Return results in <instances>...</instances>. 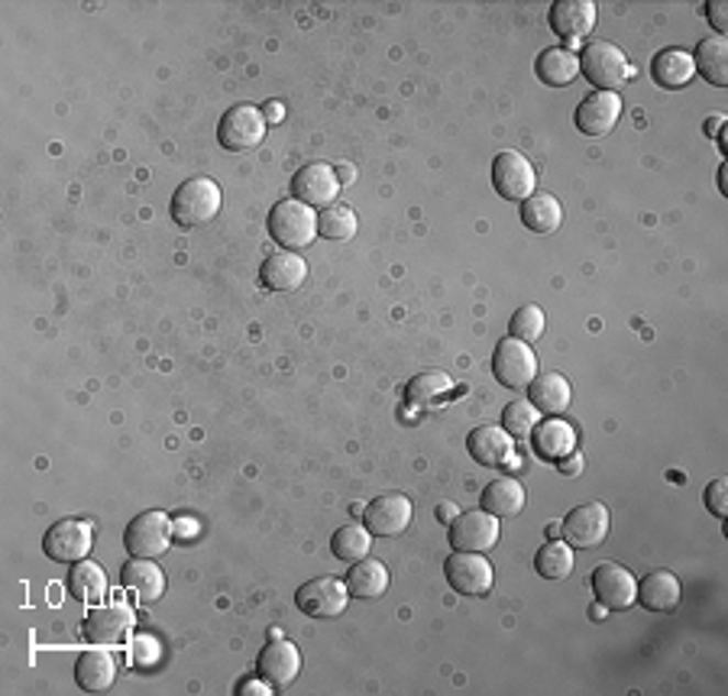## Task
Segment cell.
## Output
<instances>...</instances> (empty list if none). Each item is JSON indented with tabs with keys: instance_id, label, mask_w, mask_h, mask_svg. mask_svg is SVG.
I'll return each instance as SVG.
<instances>
[{
	"instance_id": "obj_47",
	"label": "cell",
	"mask_w": 728,
	"mask_h": 696,
	"mask_svg": "<svg viewBox=\"0 0 728 696\" xmlns=\"http://www.w3.org/2000/svg\"><path fill=\"white\" fill-rule=\"evenodd\" d=\"M723 123H726V114H713L709 126H706V133H709L713 140H719V130H723Z\"/></svg>"
},
{
	"instance_id": "obj_9",
	"label": "cell",
	"mask_w": 728,
	"mask_h": 696,
	"mask_svg": "<svg viewBox=\"0 0 728 696\" xmlns=\"http://www.w3.org/2000/svg\"><path fill=\"white\" fill-rule=\"evenodd\" d=\"M346 603H350V589H346V583L337 581V577H318V581L301 583L298 593H295V606L305 616H315V619H337V616H343Z\"/></svg>"
},
{
	"instance_id": "obj_31",
	"label": "cell",
	"mask_w": 728,
	"mask_h": 696,
	"mask_svg": "<svg viewBox=\"0 0 728 696\" xmlns=\"http://www.w3.org/2000/svg\"><path fill=\"white\" fill-rule=\"evenodd\" d=\"M450 393H453V379H450L448 373L431 369V373H418V376L408 383L405 399H408V406L411 408H431L448 402Z\"/></svg>"
},
{
	"instance_id": "obj_11",
	"label": "cell",
	"mask_w": 728,
	"mask_h": 696,
	"mask_svg": "<svg viewBox=\"0 0 728 696\" xmlns=\"http://www.w3.org/2000/svg\"><path fill=\"white\" fill-rule=\"evenodd\" d=\"M563 541L576 551L599 548L609 534V509L603 502H583L563 519Z\"/></svg>"
},
{
	"instance_id": "obj_2",
	"label": "cell",
	"mask_w": 728,
	"mask_h": 696,
	"mask_svg": "<svg viewBox=\"0 0 728 696\" xmlns=\"http://www.w3.org/2000/svg\"><path fill=\"white\" fill-rule=\"evenodd\" d=\"M269 233L285 250L311 246L318 236V214H315V208H308L298 198H282L269 211Z\"/></svg>"
},
{
	"instance_id": "obj_36",
	"label": "cell",
	"mask_w": 728,
	"mask_h": 696,
	"mask_svg": "<svg viewBox=\"0 0 728 696\" xmlns=\"http://www.w3.org/2000/svg\"><path fill=\"white\" fill-rule=\"evenodd\" d=\"M534 571L544 581H566L573 574V548L566 541H548L534 557Z\"/></svg>"
},
{
	"instance_id": "obj_46",
	"label": "cell",
	"mask_w": 728,
	"mask_h": 696,
	"mask_svg": "<svg viewBox=\"0 0 728 696\" xmlns=\"http://www.w3.org/2000/svg\"><path fill=\"white\" fill-rule=\"evenodd\" d=\"M456 516H460V512H456V506H453V502H441V509H438V519H441V522H453V519H456Z\"/></svg>"
},
{
	"instance_id": "obj_30",
	"label": "cell",
	"mask_w": 728,
	"mask_h": 696,
	"mask_svg": "<svg viewBox=\"0 0 728 696\" xmlns=\"http://www.w3.org/2000/svg\"><path fill=\"white\" fill-rule=\"evenodd\" d=\"M538 78L548 85V88H566L576 81L580 75V58L573 56L570 49H561V46H551L538 56V65H534Z\"/></svg>"
},
{
	"instance_id": "obj_13",
	"label": "cell",
	"mask_w": 728,
	"mask_h": 696,
	"mask_svg": "<svg viewBox=\"0 0 728 696\" xmlns=\"http://www.w3.org/2000/svg\"><path fill=\"white\" fill-rule=\"evenodd\" d=\"M340 178H337L334 166H328V163H311V166H305V169H298L295 178H291V195L298 198V201H305L308 208H331L337 205V198H340Z\"/></svg>"
},
{
	"instance_id": "obj_32",
	"label": "cell",
	"mask_w": 728,
	"mask_h": 696,
	"mask_svg": "<svg viewBox=\"0 0 728 696\" xmlns=\"http://www.w3.org/2000/svg\"><path fill=\"white\" fill-rule=\"evenodd\" d=\"M68 589L78 603H88V606H98L104 596H108V574L95 564V561H78L71 567V577H68Z\"/></svg>"
},
{
	"instance_id": "obj_3",
	"label": "cell",
	"mask_w": 728,
	"mask_h": 696,
	"mask_svg": "<svg viewBox=\"0 0 728 696\" xmlns=\"http://www.w3.org/2000/svg\"><path fill=\"white\" fill-rule=\"evenodd\" d=\"M580 71H583V75L589 78V85H596L599 91H618V88H625V81H631V75H635L628 56H625L618 46L606 43V40L589 43V46L583 49Z\"/></svg>"
},
{
	"instance_id": "obj_20",
	"label": "cell",
	"mask_w": 728,
	"mask_h": 696,
	"mask_svg": "<svg viewBox=\"0 0 728 696\" xmlns=\"http://www.w3.org/2000/svg\"><path fill=\"white\" fill-rule=\"evenodd\" d=\"M596 16H599V10H596L593 0H558V3L551 7V30H554L561 40L576 43V40H583V36L593 33Z\"/></svg>"
},
{
	"instance_id": "obj_24",
	"label": "cell",
	"mask_w": 728,
	"mask_h": 696,
	"mask_svg": "<svg viewBox=\"0 0 728 696\" xmlns=\"http://www.w3.org/2000/svg\"><path fill=\"white\" fill-rule=\"evenodd\" d=\"M120 583L136 593L140 603H156L163 593H166V574L156 561L150 557H133L130 564H123V574H120Z\"/></svg>"
},
{
	"instance_id": "obj_18",
	"label": "cell",
	"mask_w": 728,
	"mask_h": 696,
	"mask_svg": "<svg viewBox=\"0 0 728 696\" xmlns=\"http://www.w3.org/2000/svg\"><path fill=\"white\" fill-rule=\"evenodd\" d=\"M621 117V95L618 91H593L580 108H576V130L586 136H606Z\"/></svg>"
},
{
	"instance_id": "obj_41",
	"label": "cell",
	"mask_w": 728,
	"mask_h": 696,
	"mask_svg": "<svg viewBox=\"0 0 728 696\" xmlns=\"http://www.w3.org/2000/svg\"><path fill=\"white\" fill-rule=\"evenodd\" d=\"M703 499H706V506H709V512L713 516H719V519H726L728 516V479H713L709 486H706V493H703Z\"/></svg>"
},
{
	"instance_id": "obj_25",
	"label": "cell",
	"mask_w": 728,
	"mask_h": 696,
	"mask_svg": "<svg viewBox=\"0 0 728 696\" xmlns=\"http://www.w3.org/2000/svg\"><path fill=\"white\" fill-rule=\"evenodd\" d=\"M75 681L88 694H108L117 681V661L108 651H85L75 664Z\"/></svg>"
},
{
	"instance_id": "obj_37",
	"label": "cell",
	"mask_w": 728,
	"mask_h": 696,
	"mask_svg": "<svg viewBox=\"0 0 728 696\" xmlns=\"http://www.w3.org/2000/svg\"><path fill=\"white\" fill-rule=\"evenodd\" d=\"M356 214L346 205H331L318 214V236L334 240V243H346L356 236Z\"/></svg>"
},
{
	"instance_id": "obj_14",
	"label": "cell",
	"mask_w": 728,
	"mask_h": 696,
	"mask_svg": "<svg viewBox=\"0 0 728 696\" xmlns=\"http://www.w3.org/2000/svg\"><path fill=\"white\" fill-rule=\"evenodd\" d=\"M133 632V609L126 603L95 606L81 622V639L91 644H117Z\"/></svg>"
},
{
	"instance_id": "obj_29",
	"label": "cell",
	"mask_w": 728,
	"mask_h": 696,
	"mask_svg": "<svg viewBox=\"0 0 728 696\" xmlns=\"http://www.w3.org/2000/svg\"><path fill=\"white\" fill-rule=\"evenodd\" d=\"M343 583H346L350 596H356V599H376V596H383V593L389 589V571H386L383 561L363 557V561H356V564L350 567V574H346V581Z\"/></svg>"
},
{
	"instance_id": "obj_16",
	"label": "cell",
	"mask_w": 728,
	"mask_h": 696,
	"mask_svg": "<svg viewBox=\"0 0 728 696\" xmlns=\"http://www.w3.org/2000/svg\"><path fill=\"white\" fill-rule=\"evenodd\" d=\"M593 593L606 609H631V603L638 599V581L621 564L606 561L593 571Z\"/></svg>"
},
{
	"instance_id": "obj_40",
	"label": "cell",
	"mask_w": 728,
	"mask_h": 696,
	"mask_svg": "<svg viewBox=\"0 0 728 696\" xmlns=\"http://www.w3.org/2000/svg\"><path fill=\"white\" fill-rule=\"evenodd\" d=\"M163 661V644L156 636H133L130 641V664H136V667H156Z\"/></svg>"
},
{
	"instance_id": "obj_27",
	"label": "cell",
	"mask_w": 728,
	"mask_h": 696,
	"mask_svg": "<svg viewBox=\"0 0 728 696\" xmlns=\"http://www.w3.org/2000/svg\"><path fill=\"white\" fill-rule=\"evenodd\" d=\"M479 506L496 519H511L525 509V486L515 476H499L483 489Z\"/></svg>"
},
{
	"instance_id": "obj_39",
	"label": "cell",
	"mask_w": 728,
	"mask_h": 696,
	"mask_svg": "<svg viewBox=\"0 0 728 696\" xmlns=\"http://www.w3.org/2000/svg\"><path fill=\"white\" fill-rule=\"evenodd\" d=\"M544 311L538 308V305H521L515 314H511V338L515 341H525V344H531V341H538L541 334H544Z\"/></svg>"
},
{
	"instance_id": "obj_34",
	"label": "cell",
	"mask_w": 728,
	"mask_h": 696,
	"mask_svg": "<svg viewBox=\"0 0 728 696\" xmlns=\"http://www.w3.org/2000/svg\"><path fill=\"white\" fill-rule=\"evenodd\" d=\"M563 208L554 195H531L521 201V224L534 233H554L561 228Z\"/></svg>"
},
{
	"instance_id": "obj_48",
	"label": "cell",
	"mask_w": 728,
	"mask_h": 696,
	"mask_svg": "<svg viewBox=\"0 0 728 696\" xmlns=\"http://www.w3.org/2000/svg\"><path fill=\"white\" fill-rule=\"evenodd\" d=\"M334 169H337V178H340V185L356 178V173H353V166H350V163H340V166H334Z\"/></svg>"
},
{
	"instance_id": "obj_15",
	"label": "cell",
	"mask_w": 728,
	"mask_h": 696,
	"mask_svg": "<svg viewBox=\"0 0 728 696\" xmlns=\"http://www.w3.org/2000/svg\"><path fill=\"white\" fill-rule=\"evenodd\" d=\"M411 499L401 496V493H386V496H376L373 502H366L363 509V524L369 528V534H379V538H395L401 534L408 524H411Z\"/></svg>"
},
{
	"instance_id": "obj_7",
	"label": "cell",
	"mask_w": 728,
	"mask_h": 696,
	"mask_svg": "<svg viewBox=\"0 0 728 696\" xmlns=\"http://www.w3.org/2000/svg\"><path fill=\"white\" fill-rule=\"evenodd\" d=\"M266 117L260 108L253 104H236L221 117V126H218V143L230 150V153H243V150H253L263 143L266 136Z\"/></svg>"
},
{
	"instance_id": "obj_28",
	"label": "cell",
	"mask_w": 728,
	"mask_h": 696,
	"mask_svg": "<svg viewBox=\"0 0 728 696\" xmlns=\"http://www.w3.org/2000/svg\"><path fill=\"white\" fill-rule=\"evenodd\" d=\"M696 75V65H693V56L690 53H683V49H661L654 62H651V78L661 85V88H668V91H676V88H683V85H690V78Z\"/></svg>"
},
{
	"instance_id": "obj_35",
	"label": "cell",
	"mask_w": 728,
	"mask_h": 696,
	"mask_svg": "<svg viewBox=\"0 0 728 696\" xmlns=\"http://www.w3.org/2000/svg\"><path fill=\"white\" fill-rule=\"evenodd\" d=\"M369 548H373V534H369L366 524H343L331 538L334 557L337 561H346V564H356V561L369 557Z\"/></svg>"
},
{
	"instance_id": "obj_23",
	"label": "cell",
	"mask_w": 728,
	"mask_h": 696,
	"mask_svg": "<svg viewBox=\"0 0 728 696\" xmlns=\"http://www.w3.org/2000/svg\"><path fill=\"white\" fill-rule=\"evenodd\" d=\"M528 402L538 408V411L558 418V415H563V411L570 408V402H573V386H570V379L561 376V373L534 376L531 386H528Z\"/></svg>"
},
{
	"instance_id": "obj_33",
	"label": "cell",
	"mask_w": 728,
	"mask_h": 696,
	"mask_svg": "<svg viewBox=\"0 0 728 696\" xmlns=\"http://www.w3.org/2000/svg\"><path fill=\"white\" fill-rule=\"evenodd\" d=\"M696 71L716 85V88H726L728 85V40L723 36H713V40H703L696 46V56H693Z\"/></svg>"
},
{
	"instance_id": "obj_4",
	"label": "cell",
	"mask_w": 728,
	"mask_h": 696,
	"mask_svg": "<svg viewBox=\"0 0 728 696\" xmlns=\"http://www.w3.org/2000/svg\"><path fill=\"white\" fill-rule=\"evenodd\" d=\"M175 538V524L168 519L166 512H143L136 516L133 522L126 524L123 531V544L133 557H163Z\"/></svg>"
},
{
	"instance_id": "obj_19",
	"label": "cell",
	"mask_w": 728,
	"mask_h": 696,
	"mask_svg": "<svg viewBox=\"0 0 728 696\" xmlns=\"http://www.w3.org/2000/svg\"><path fill=\"white\" fill-rule=\"evenodd\" d=\"M308 279V263L295 250H279L263 259L260 266V283L269 291H295Z\"/></svg>"
},
{
	"instance_id": "obj_10",
	"label": "cell",
	"mask_w": 728,
	"mask_h": 696,
	"mask_svg": "<svg viewBox=\"0 0 728 696\" xmlns=\"http://www.w3.org/2000/svg\"><path fill=\"white\" fill-rule=\"evenodd\" d=\"M91 544H95V531L91 524L81 522V519H65L56 522L46 538H43V551L46 557H53L58 564H78L91 554Z\"/></svg>"
},
{
	"instance_id": "obj_22",
	"label": "cell",
	"mask_w": 728,
	"mask_h": 696,
	"mask_svg": "<svg viewBox=\"0 0 728 696\" xmlns=\"http://www.w3.org/2000/svg\"><path fill=\"white\" fill-rule=\"evenodd\" d=\"M531 444L544 461H563L576 451V428L563 418L538 421V428L531 431Z\"/></svg>"
},
{
	"instance_id": "obj_44",
	"label": "cell",
	"mask_w": 728,
	"mask_h": 696,
	"mask_svg": "<svg viewBox=\"0 0 728 696\" xmlns=\"http://www.w3.org/2000/svg\"><path fill=\"white\" fill-rule=\"evenodd\" d=\"M561 464V473H566V476H576V473H583V454H566L563 461H558Z\"/></svg>"
},
{
	"instance_id": "obj_38",
	"label": "cell",
	"mask_w": 728,
	"mask_h": 696,
	"mask_svg": "<svg viewBox=\"0 0 728 696\" xmlns=\"http://www.w3.org/2000/svg\"><path fill=\"white\" fill-rule=\"evenodd\" d=\"M538 421H541V411L531 406L528 399L508 402L503 411V428L511 438H531V431L538 428Z\"/></svg>"
},
{
	"instance_id": "obj_8",
	"label": "cell",
	"mask_w": 728,
	"mask_h": 696,
	"mask_svg": "<svg viewBox=\"0 0 728 696\" xmlns=\"http://www.w3.org/2000/svg\"><path fill=\"white\" fill-rule=\"evenodd\" d=\"M444 577L460 596H486L496 583V571L486 554L453 551L444 564Z\"/></svg>"
},
{
	"instance_id": "obj_26",
	"label": "cell",
	"mask_w": 728,
	"mask_h": 696,
	"mask_svg": "<svg viewBox=\"0 0 728 696\" xmlns=\"http://www.w3.org/2000/svg\"><path fill=\"white\" fill-rule=\"evenodd\" d=\"M680 581L671 571H651L644 581L638 583V599L651 612H673L680 606Z\"/></svg>"
},
{
	"instance_id": "obj_5",
	"label": "cell",
	"mask_w": 728,
	"mask_h": 696,
	"mask_svg": "<svg viewBox=\"0 0 728 696\" xmlns=\"http://www.w3.org/2000/svg\"><path fill=\"white\" fill-rule=\"evenodd\" d=\"M450 548L466 551V554H489L499 541V519L489 516L486 509L460 512L450 522Z\"/></svg>"
},
{
	"instance_id": "obj_17",
	"label": "cell",
	"mask_w": 728,
	"mask_h": 696,
	"mask_svg": "<svg viewBox=\"0 0 728 696\" xmlns=\"http://www.w3.org/2000/svg\"><path fill=\"white\" fill-rule=\"evenodd\" d=\"M260 677H266L276 691L291 687L301 674V651L285 639H273L263 651H260Z\"/></svg>"
},
{
	"instance_id": "obj_43",
	"label": "cell",
	"mask_w": 728,
	"mask_h": 696,
	"mask_svg": "<svg viewBox=\"0 0 728 696\" xmlns=\"http://www.w3.org/2000/svg\"><path fill=\"white\" fill-rule=\"evenodd\" d=\"M236 694L240 696H273L276 694V687H273L266 677H260V681H243V684L236 687Z\"/></svg>"
},
{
	"instance_id": "obj_12",
	"label": "cell",
	"mask_w": 728,
	"mask_h": 696,
	"mask_svg": "<svg viewBox=\"0 0 728 696\" xmlns=\"http://www.w3.org/2000/svg\"><path fill=\"white\" fill-rule=\"evenodd\" d=\"M493 185L496 191L503 195L505 201H525L534 195V185H538V173L531 169V163L515 153V150H505L493 159Z\"/></svg>"
},
{
	"instance_id": "obj_45",
	"label": "cell",
	"mask_w": 728,
	"mask_h": 696,
	"mask_svg": "<svg viewBox=\"0 0 728 696\" xmlns=\"http://www.w3.org/2000/svg\"><path fill=\"white\" fill-rule=\"evenodd\" d=\"M263 117H266V123H282L285 108H282L279 101H269V104H263Z\"/></svg>"
},
{
	"instance_id": "obj_42",
	"label": "cell",
	"mask_w": 728,
	"mask_h": 696,
	"mask_svg": "<svg viewBox=\"0 0 728 696\" xmlns=\"http://www.w3.org/2000/svg\"><path fill=\"white\" fill-rule=\"evenodd\" d=\"M726 0H706V16H709V23H713V30L719 33V36H726L728 30V16H726Z\"/></svg>"
},
{
	"instance_id": "obj_1",
	"label": "cell",
	"mask_w": 728,
	"mask_h": 696,
	"mask_svg": "<svg viewBox=\"0 0 728 696\" xmlns=\"http://www.w3.org/2000/svg\"><path fill=\"white\" fill-rule=\"evenodd\" d=\"M224 195L221 185L208 175L188 178L175 188L172 195V221L178 228H205L221 214Z\"/></svg>"
},
{
	"instance_id": "obj_6",
	"label": "cell",
	"mask_w": 728,
	"mask_h": 696,
	"mask_svg": "<svg viewBox=\"0 0 728 696\" xmlns=\"http://www.w3.org/2000/svg\"><path fill=\"white\" fill-rule=\"evenodd\" d=\"M493 373H496V379L503 383L505 389L521 393L538 376V356H534V350L528 347L525 341L505 338V341H499L496 353H493Z\"/></svg>"
},
{
	"instance_id": "obj_21",
	"label": "cell",
	"mask_w": 728,
	"mask_h": 696,
	"mask_svg": "<svg viewBox=\"0 0 728 696\" xmlns=\"http://www.w3.org/2000/svg\"><path fill=\"white\" fill-rule=\"evenodd\" d=\"M470 457L479 466H503L511 461V434L496 424H483L466 438Z\"/></svg>"
}]
</instances>
